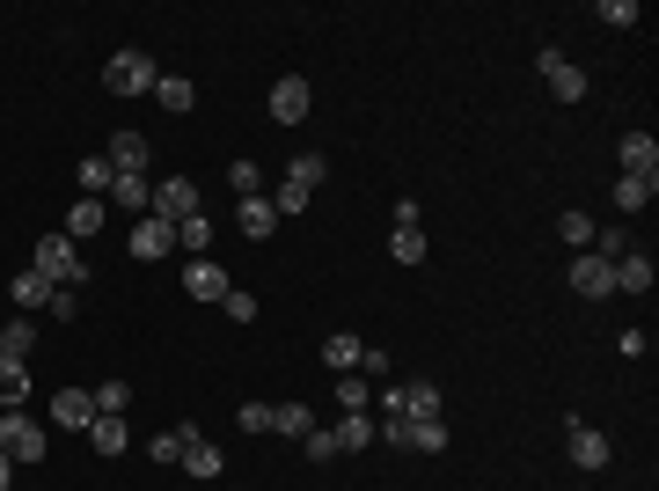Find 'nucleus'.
I'll use <instances>...</instances> for the list:
<instances>
[{
	"label": "nucleus",
	"instance_id": "1",
	"mask_svg": "<svg viewBox=\"0 0 659 491\" xmlns=\"http://www.w3.org/2000/svg\"><path fill=\"white\" fill-rule=\"evenodd\" d=\"M30 271H45L51 287H89V257H81V243H67V235H45V243L30 249Z\"/></svg>",
	"mask_w": 659,
	"mask_h": 491
},
{
	"label": "nucleus",
	"instance_id": "2",
	"mask_svg": "<svg viewBox=\"0 0 659 491\" xmlns=\"http://www.w3.org/2000/svg\"><path fill=\"white\" fill-rule=\"evenodd\" d=\"M154 81H162V67H154L140 45L110 51V67H103V89H110V96H154Z\"/></svg>",
	"mask_w": 659,
	"mask_h": 491
},
{
	"label": "nucleus",
	"instance_id": "3",
	"mask_svg": "<svg viewBox=\"0 0 659 491\" xmlns=\"http://www.w3.org/2000/svg\"><path fill=\"white\" fill-rule=\"evenodd\" d=\"M45 425H37V418L30 411H0V455H8V463L23 469V463H45Z\"/></svg>",
	"mask_w": 659,
	"mask_h": 491
},
{
	"label": "nucleus",
	"instance_id": "4",
	"mask_svg": "<svg viewBox=\"0 0 659 491\" xmlns=\"http://www.w3.org/2000/svg\"><path fill=\"white\" fill-rule=\"evenodd\" d=\"M374 441L417 447V455H439V447H447V425H439V418H381V425H374Z\"/></svg>",
	"mask_w": 659,
	"mask_h": 491
},
{
	"label": "nucleus",
	"instance_id": "5",
	"mask_svg": "<svg viewBox=\"0 0 659 491\" xmlns=\"http://www.w3.org/2000/svg\"><path fill=\"white\" fill-rule=\"evenodd\" d=\"M146 213H154V221H169V227H184L191 213H205V198H198V184H191V176H162V184H154V206H146Z\"/></svg>",
	"mask_w": 659,
	"mask_h": 491
},
{
	"label": "nucleus",
	"instance_id": "6",
	"mask_svg": "<svg viewBox=\"0 0 659 491\" xmlns=\"http://www.w3.org/2000/svg\"><path fill=\"white\" fill-rule=\"evenodd\" d=\"M381 418H439V389L433 382H396L381 396Z\"/></svg>",
	"mask_w": 659,
	"mask_h": 491
},
{
	"label": "nucleus",
	"instance_id": "7",
	"mask_svg": "<svg viewBox=\"0 0 659 491\" xmlns=\"http://www.w3.org/2000/svg\"><path fill=\"white\" fill-rule=\"evenodd\" d=\"M536 67H542V81H550V96H557V103H579V96H586V74L572 67V59H564L557 45H542V51H536Z\"/></svg>",
	"mask_w": 659,
	"mask_h": 491
},
{
	"label": "nucleus",
	"instance_id": "8",
	"mask_svg": "<svg viewBox=\"0 0 659 491\" xmlns=\"http://www.w3.org/2000/svg\"><path fill=\"white\" fill-rule=\"evenodd\" d=\"M564 455H572V463L579 469H609V433H593V425H586V418H572V425H564Z\"/></svg>",
	"mask_w": 659,
	"mask_h": 491
},
{
	"label": "nucleus",
	"instance_id": "9",
	"mask_svg": "<svg viewBox=\"0 0 659 491\" xmlns=\"http://www.w3.org/2000/svg\"><path fill=\"white\" fill-rule=\"evenodd\" d=\"M615 162H623V176H637V184H659V140L652 132H623Z\"/></svg>",
	"mask_w": 659,
	"mask_h": 491
},
{
	"label": "nucleus",
	"instance_id": "10",
	"mask_svg": "<svg viewBox=\"0 0 659 491\" xmlns=\"http://www.w3.org/2000/svg\"><path fill=\"white\" fill-rule=\"evenodd\" d=\"M103 162H110L118 176H146V162H154V140H146V132H118V140L103 148Z\"/></svg>",
	"mask_w": 659,
	"mask_h": 491
},
{
	"label": "nucleus",
	"instance_id": "11",
	"mask_svg": "<svg viewBox=\"0 0 659 491\" xmlns=\"http://www.w3.org/2000/svg\"><path fill=\"white\" fill-rule=\"evenodd\" d=\"M572 294L609 301L615 294V265H609V257H572Z\"/></svg>",
	"mask_w": 659,
	"mask_h": 491
},
{
	"label": "nucleus",
	"instance_id": "12",
	"mask_svg": "<svg viewBox=\"0 0 659 491\" xmlns=\"http://www.w3.org/2000/svg\"><path fill=\"white\" fill-rule=\"evenodd\" d=\"M308 103H316V96H308V81H301V74L271 81V118H279V125H301V118H308Z\"/></svg>",
	"mask_w": 659,
	"mask_h": 491
},
{
	"label": "nucleus",
	"instance_id": "13",
	"mask_svg": "<svg viewBox=\"0 0 659 491\" xmlns=\"http://www.w3.org/2000/svg\"><path fill=\"white\" fill-rule=\"evenodd\" d=\"M184 294L191 301H227V271H220L213 257H191V265H184Z\"/></svg>",
	"mask_w": 659,
	"mask_h": 491
},
{
	"label": "nucleus",
	"instance_id": "14",
	"mask_svg": "<svg viewBox=\"0 0 659 491\" xmlns=\"http://www.w3.org/2000/svg\"><path fill=\"white\" fill-rule=\"evenodd\" d=\"M51 425L89 433V425H96V396H89V389H59V396H51Z\"/></svg>",
	"mask_w": 659,
	"mask_h": 491
},
{
	"label": "nucleus",
	"instance_id": "15",
	"mask_svg": "<svg viewBox=\"0 0 659 491\" xmlns=\"http://www.w3.org/2000/svg\"><path fill=\"white\" fill-rule=\"evenodd\" d=\"M322 176H330V154L301 148V154L286 162V176H279V184H293V191H308V198H316V191H322Z\"/></svg>",
	"mask_w": 659,
	"mask_h": 491
},
{
	"label": "nucleus",
	"instance_id": "16",
	"mask_svg": "<svg viewBox=\"0 0 659 491\" xmlns=\"http://www.w3.org/2000/svg\"><path fill=\"white\" fill-rule=\"evenodd\" d=\"M176 249V227L169 221H154V213H146V221H132V257H146V265H154V257H169Z\"/></svg>",
	"mask_w": 659,
	"mask_h": 491
},
{
	"label": "nucleus",
	"instance_id": "17",
	"mask_svg": "<svg viewBox=\"0 0 659 491\" xmlns=\"http://www.w3.org/2000/svg\"><path fill=\"white\" fill-rule=\"evenodd\" d=\"M103 221H110V206H103V198H73V206H67V227H59V235H67V243H89Z\"/></svg>",
	"mask_w": 659,
	"mask_h": 491
},
{
	"label": "nucleus",
	"instance_id": "18",
	"mask_svg": "<svg viewBox=\"0 0 659 491\" xmlns=\"http://www.w3.org/2000/svg\"><path fill=\"white\" fill-rule=\"evenodd\" d=\"M110 198H118V213L146 221V206H154V176H118V184H110ZM110 198H103V206H110Z\"/></svg>",
	"mask_w": 659,
	"mask_h": 491
},
{
	"label": "nucleus",
	"instance_id": "19",
	"mask_svg": "<svg viewBox=\"0 0 659 491\" xmlns=\"http://www.w3.org/2000/svg\"><path fill=\"white\" fill-rule=\"evenodd\" d=\"M235 227H243L249 243H264L271 227H279V213H271V198L257 191V198H235Z\"/></svg>",
	"mask_w": 659,
	"mask_h": 491
},
{
	"label": "nucleus",
	"instance_id": "20",
	"mask_svg": "<svg viewBox=\"0 0 659 491\" xmlns=\"http://www.w3.org/2000/svg\"><path fill=\"white\" fill-rule=\"evenodd\" d=\"M615 294H652V257L645 249H623L615 257Z\"/></svg>",
	"mask_w": 659,
	"mask_h": 491
},
{
	"label": "nucleus",
	"instance_id": "21",
	"mask_svg": "<svg viewBox=\"0 0 659 491\" xmlns=\"http://www.w3.org/2000/svg\"><path fill=\"white\" fill-rule=\"evenodd\" d=\"M8 294H15L23 316H45V308H51V279H45V271H15V287H8Z\"/></svg>",
	"mask_w": 659,
	"mask_h": 491
},
{
	"label": "nucleus",
	"instance_id": "22",
	"mask_svg": "<svg viewBox=\"0 0 659 491\" xmlns=\"http://www.w3.org/2000/svg\"><path fill=\"white\" fill-rule=\"evenodd\" d=\"M330 441H338V455H360V447H374V418H366V411H344L338 425H330Z\"/></svg>",
	"mask_w": 659,
	"mask_h": 491
},
{
	"label": "nucleus",
	"instance_id": "23",
	"mask_svg": "<svg viewBox=\"0 0 659 491\" xmlns=\"http://www.w3.org/2000/svg\"><path fill=\"white\" fill-rule=\"evenodd\" d=\"M23 396H30V360L0 352V411H23Z\"/></svg>",
	"mask_w": 659,
	"mask_h": 491
},
{
	"label": "nucleus",
	"instance_id": "24",
	"mask_svg": "<svg viewBox=\"0 0 659 491\" xmlns=\"http://www.w3.org/2000/svg\"><path fill=\"white\" fill-rule=\"evenodd\" d=\"M360 352H366V344L352 338V330H330V338H322V367H330V374H352V367H360Z\"/></svg>",
	"mask_w": 659,
	"mask_h": 491
},
{
	"label": "nucleus",
	"instance_id": "25",
	"mask_svg": "<svg viewBox=\"0 0 659 491\" xmlns=\"http://www.w3.org/2000/svg\"><path fill=\"white\" fill-rule=\"evenodd\" d=\"M154 103H162L169 118H184V110H191V103H198V89H191V81H184V74H162V81H154Z\"/></svg>",
	"mask_w": 659,
	"mask_h": 491
},
{
	"label": "nucleus",
	"instance_id": "26",
	"mask_svg": "<svg viewBox=\"0 0 659 491\" xmlns=\"http://www.w3.org/2000/svg\"><path fill=\"white\" fill-rule=\"evenodd\" d=\"M271 433H293V441H308V433H316V411H308V404H271Z\"/></svg>",
	"mask_w": 659,
	"mask_h": 491
},
{
	"label": "nucleus",
	"instance_id": "27",
	"mask_svg": "<svg viewBox=\"0 0 659 491\" xmlns=\"http://www.w3.org/2000/svg\"><path fill=\"white\" fill-rule=\"evenodd\" d=\"M96 418H125V404H132V382H125V374H110V382H96Z\"/></svg>",
	"mask_w": 659,
	"mask_h": 491
},
{
	"label": "nucleus",
	"instance_id": "28",
	"mask_svg": "<svg viewBox=\"0 0 659 491\" xmlns=\"http://www.w3.org/2000/svg\"><path fill=\"white\" fill-rule=\"evenodd\" d=\"M191 433H198V425H176V433H154V441H146V455H154L162 469H176V463H184V447H191Z\"/></svg>",
	"mask_w": 659,
	"mask_h": 491
},
{
	"label": "nucleus",
	"instance_id": "29",
	"mask_svg": "<svg viewBox=\"0 0 659 491\" xmlns=\"http://www.w3.org/2000/svg\"><path fill=\"white\" fill-rule=\"evenodd\" d=\"M615 213H645V206H652L659 198V184H637V176H615Z\"/></svg>",
	"mask_w": 659,
	"mask_h": 491
},
{
	"label": "nucleus",
	"instance_id": "30",
	"mask_svg": "<svg viewBox=\"0 0 659 491\" xmlns=\"http://www.w3.org/2000/svg\"><path fill=\"white\" fill-rule=\"evenodd\" d=\"M81 198H110V184H118V169H110V162H103V154H89V162H81Z\"/></svg>",
	"mask_w": 659,
	"mask_h": 491
},
{
	"label": "nucleus",
	"instance_id": "31",
	"mask_svg": "<svg viewBox=\"0 0 659 491\" xmlns=\"http://www.w3.org/2000/svg\"><path fill=\"white\" fill-rule=\"evenodd\" d=\"M89 447H96V455H125V447H132L125 418H96V425H89Z\"/></svg>",
	"mask_w": 659,
	"mask_h": 491
},
{
	"label": "nucleus",
	"instance_id": "32",
	"mask_svg": "<svg viewBox=\"0 0 659 491\" xmlns=\"http://www.w3.org/2000/svg\"><path fill=\"white\" fill-rule=\"evenodd\" d=\"M0 352H8V360H30V352H37V323L15 316L8 330H0Z\"/></svg>",
	"mask_w": 659,
	"mask_h": 491
},
{
	"label": "nucleus",
	"instance_id": "33",
	"mask_svg": "<svg viewBox=\"0 0 659 491\" xmlns=\"http://www.w3.org/2000/svg\"><path fill=\"white\" fill-rule=\"evenodd\" d=\"M227 191H235V198H257V191H264V169H257L249 154H235V162H227Z\"/></svg>",
	"mask_w": 659,
	"mask_h": 491
},
{
	"label": "nucleus",
	"instance_id": "34",
	"mask_svg": "<svg viewBox=\"0 0 659 491\" xmlns=\"http://www.w3.org/2000/svg\"><path fill=\"white\" fill-rule=\"evenodd\" d=\"M184 469H191V477H220V447L205 441V433H191V447H184Z\"/></svg>",
	"mask_w": 659,
	"mask_h": 491
},
{
	"label": "nucleus",
	"instance_id": "35",
	"mask_svg": "<svg viewBox=\"0 0 659 491\" xmlns=\"http://www.w3.org/2000/svg\"><path fill=\"white\" fill-rule=\"evenodd\" d=\"M389 257H396V265H425V227H396Z\"/></svg>",
	"mask_w": 659,
	"mask_h": 491
},
{
	"label": "nucleus",
	"instance_id": "36",
	"mask_svg": "<svg viewBox=\"0 0 659 491\" xmlns=\"http://www.w3.org/2000/svg\"><path fill=\"white\" fill-rule=\"evenodd\" d=\"M176 249H191V257H205V249H213V221H205V213H191V221L176 227Z\"/></svg>",
	"mask_w": 659,
	"mask_h": 491
},
{
	"label": "nucleus",
	"instance_id": "37",
	"mask_svg": "<svg viewBox=\"0 0 659 491\" xmlns=\"http://www.w3.org/2000/svg\"><path fill=\"white\" fill-rule=\"evenodd\" d=\"M338 404H344V411H366V404H374L366 374H338Z\"/></svg>",
	"mask_w": 659,
	"mask_h": 491
},
{
	"label": "nucleus",
	"instance_id": "38",
	"mask_svg": "<svg viewBox=\"0 0 659 491\" xmlns=\"http://www.w3.org/2000/svg\"><path fill=\"white\" fill-rule=\"evenodd\" d=\"M557 235L572 249H586V243H593V221H586V213H557Z\"/></svg>",
	"mask_w": 659,
	"mask_h": 491
},
{
	"label": "nucleus",
	"instance_id": "39",
	"mask_svg": "<svg viewBox=\"0 0 659 491\" xmlns=\"http://www.w3.org/2000/svg\"><path fill=\"white\" fill-rule=\"evenodd\" d=\"M593 15H601V23H609V30H631V23H637V0H601Z\"/></svg>",
	"mask_w": 659,
	"mask_h": 491
},
{
	"label": "nucleus",
	"instance_id": "40",
	"mask_svg": "<svg viewBox=\"0 0 659 491\" xmlns=\"http://www.w3.org/2000/svg\"><path fill=\"white\" fill-rule=\"evenodd\" d=\"M235 323H257V294H243V287H227V301H220Z\"/></svg>",
	"mask_w": 659,
	"mask_h": 491
},
{
	"label": "nucleus",
	"instance_id": "41",
	"mask_svg": "<svg viewBox=\"0 0 659 491\" xmlns=\"http://www.w3.org/2000/svg\"><path fill=\"white\" fill-rule=\"evenodd\" d=\"M45 316L73 323V316H81V294H73V287H51V308H45Z\"/></svg>",
	"mask_w": 659,
	"mask_h": 491
},
{
	"label": "nucleus",
	"instance_id": "42",
	"mask_svg": "<svg viewBox=\"0 0 659 491\" xmlns=\"http://www.w3.org/2000/svg\"><path fill=\"white\" fill-rule=\"evenodd\" d=\"M301 447H308V463H338V441H330L322 425H316V433H308V441H301Z\"/></svg>",
	"mask_w": 659,
	"mask_h": 491
},
{
	"label": "nucleus",
	"instance_id": "43",
	"mask_svg": "<svg viewBox=\"0 0 659 491\" xmlns=\"http://www.w3.org/2000/svg\"><path fill=\"white\" fill-rule=\"evenodd\" d=\"M243 433H271V404H243Z\"/></svg>",
	"mask_w": 659,
	"mask_h": 491
},
{
	"label": "nucleus",
	"instance_id": "44",
	"mask_svg": "<svg viewBox=\"0 0 659 491\" xmlns=\"http://www.w3.org/2000/svg\"><path fill=\"white\" fill-rule=\"evenodd\" d=\"M8 484H15V463H8V455H0V491H8Z\"/></svg>",
	"mask_w": 659,
	"mask_h": 491
}]
</instances>
